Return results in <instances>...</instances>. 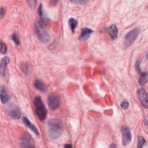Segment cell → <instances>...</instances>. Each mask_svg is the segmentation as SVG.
I'll return each instance as SVG.
<instances>
[{
  "label": "cell",
  "instance_id": "1",
  "mask_svg": "<svg viewBox=\"0 0 148 148\" xmlns=\"http://www.w3.org/2000/svg\"><path fill=\"white\" fill-rule=\"evenodd\" d=\"M47 128L50 137L52 139H57L62 133L63 124L60 119H51L47 123Z\"/></svg>",
  "mask_w": 148,
  "mask_h": 148
},
{
  "label": "cell",
  "instance_id": "2",
  "mask_svg": "<svg viewBox=\"0 0 148 148\" xmlns=\"http://www.w3.org/2000/svg\"><path fill=\"white\" fill-rule=\"evenodd\" d=\"M35 31L38 39L42 43H47L50 40V35L45 27V24L40 21L35 25Z\"/></svg>",
  "mask_w": 148,
  "mask_h": 148
},
{
  "label": "cell",
  "instance_id": "3",
  "mask_svg": "<svg viewBox=\"0 0 148 148\" xmlns=\"http://www.w3.org/2000/svg\"><path fill=\"white\" fill-rule=\"evenodd\" d=\"M35 110L38 118L41 120H44L47 116V109L45 105L39 96H37L34 100Z\"/></svg>",
  "mask_w": 148,
  "mask_h": 148
},
{
  "label": "cell",
  "instance_id": "4",
  "mask_svg": "<svg viewBox=\"0 0 148 148\" xmlns=\"http://www.w3.org/2000/svg\"><path fill=\"white\" fill-rule=\"evenodd\" d=\"M140 34V29L138 28L134 29L128 32L125 36L124 44L126 46H129L138 37Z\"/></svg>",
  "mask_w": 148,
  "mask_h": 148
},
{
  "label": "cell",
  "instance_id": "5",
  "mask_svg": "<svg viewBox=\"0 0 148 148\" xmlns=\"http://www.w3.org/2000/svg\"><path fill=\"white\" fill-rule=\"evenodd\" d=\"M60 104V96L55 93L50 94L48 96V105L51 110H56Z\"/></svg>",
  "mask_w": 148,
  "mask_h": 148
},
{
  "label": "cell",
  "instance_id": "6",
  "mask_svg": "<svg viewBox=\"0 0 148 148\" xmlns=\"http://www.w3.org/2000/svg\"><path fill=\"white\" fill-rule=\"evenodd\" d=\"M20 146L22 147H35V143L32 137L28 134L25 133L21 139Z\"/></svg>",
  "mask_w": 148,
  "mask_h": 148
},
{
  "label": "cell",
  "instance_id": "7",
  "mask_svg": "<svg viewBox=\"0 0 148 148\" xmlns=\"http://www.w3.org/2000/svg\"><path fill=\"white\" fill-rule=\"evenodd\" d=\"M137 97L141 105L147 108V93L145 89L141 88L137 91Z\"/></svg>",
  "mask_w": 148,
  "mask_h": 148
},
{
  "label": "cell",
  "instance_id": "8",
  "mask_svg": "<svg viewBox=\"0 0 148 148\" xmlns=\"http://www.w3.org/2000/svg\"><path fill=\"white\" fill-rule=\"evenodd\" d=\"M122 142L123 145H128L131 141L132 136L130 129L128 127H123L121 128Z\"/></svg>",
  "mask_w": 148,
  "mask_h": 148
},
{
  "label": "cell",
  "instance_id": "9",
  "mask_svg": "<svg viewBox=\"0 0 148 148\" xmlns=\"http://www.w3.org/2000/svg\"><path fill=\"white\" fill-rule=\"evenodd\" d=\"M93 33V31L89 28H83L81 30V33L79 36V39L80 40H84L88 39L91 34Z\"/></svg>",
  "mask_w": 148,
  "mask_h": 148
},
{
  "label": "cell",
  "instance_id": "10",
  "mask_svg": "<svg viewBox=\"0 0 148 148\" xmlns=\"http://www.w3.org/2000/svg\"><path fill=\"white\" fill-rule=\"evenodd\" d=\"M8 114L10 117L14 119H18L21 116V111L17 106H14L9 109Z\"/></svg>",
  "mask_w": 148,
  "mask_h": 148
},
{
  "label": "cell",
  "instance_id": "11",
  "mask_svg": "<svg viewBox=\"0 0 148 148\" xmlns=\"http://www.w3.org/2000/svg\"><path fill=\"white\" fill-rule=\"evenodd\" d=\"M23 121L24 123V124L28 128H29L36 135H39V132L37 128L35 126L34 124H33L32 123H31V121H29V120L27 117H26L25 116L23 117Z\"/></svg>",
  "mask_w": 148,
  "mask_h": 148
},
{
  "label": "cell",
  "instance_id": "12",
  "mask_svg": "<svg viewBox=\"0 0 148 148\" xmlns=\"http://www.w3.org/2000/svg\"><path fill=\"white\" fill-rule=\"evenodd\" d=\"M106 31L112 39L114 40L117 38L118 35V29L116 25L113 24L107 28Z\"/></svg>",
  "mask_w": 148,
  "mask_h": 148
},
{
  "label": "cell",
  "instance_id": "13",
  "mask_svg": "<svg viewBox=\"0 0 148 148\" xmlns=\"http://www.w3.org/2000/svg\"><path fill=\"white\" fill-rule=\"evenodd\" d=\"M9 62V58L8 57H3L1 62V65H0V72L2 76H4L5 75V71L7 68L8 64Z\"/></svg>",
  "mask_w": 148,
  "mask_h": 148
},
{
  "label": "cell",
  "instance_id": "14",
  "mask_svg": "<svg viewBox=\"0 0 148 148\" xmlns=\"http://www.w3.org/2000/svg\"><path fill=\"white\" fill-rule=\"evenodd\" d=\"M39 15L40 18V21L43 23L45 24L49 20V17L47 16V14L46 13L45 11L44 10L42 4H40L39 7Z\"/></svg>",
  "mask_w": 148,
  "mask_h": 148
},
{
  "label": "cell",
  "instance_id": "15",
  "mask_svg": "<svg viewBox=\"0 0 148 148\" xmlns=\"http://www.w3.org/2000/svg\"><path fill=\"white\" fill-rule=\"evenodd\" d=\"M34 86L36 89L41 92H45L47 90V87L46 86V85L39 79H37L35 80L34 83Z\"/></svg>",
  "mask_w": 148,
  "mask_h": 148
},
{
  "label": "cell",
  "instance_id": "16",
  "mask_svg": "<svg viewBox=\"0 0 148 148\" xmlns=\"http://www.w3.org/2000/svg\"><path fill=\"white\" fill-rule=\"evenodd\" d=\"M0 94H1V101L2 103H6L9 101V97L5 90V88L2 87H1L0 89Z\"/></svg>",
  "mask_w": 148,
  "mask_h": 148
},
{
  "label": "cell",
  "instance_id": "17",
  "mask_svg": "<svg viewBox=\"0 0 148 148\" xmlns=\"http://www.w3.org/2000/svg\"><path fill=\"white\" fill-rule=\"evenodd\" d=\"M68 24L69 25L70 27V28L72 31V32L73 33L75 32V30L77 25V21L76 19H75L74 18H69V19L68 20Z\"/></svg>",
  "mask_w": 148,
  "mask_h": 148
},
{
  "label": "cell",
  "instance_id": "18",
  "mask_svg": "<svg viewBox=\"0 0 148 148\" xmlns=\"http://www.w3.org/2000/svg\"><path fill=\"white\" fill-rule=\"evenodd\" d=\"M147 72H143L140 74V77L138 81L139 83L141 86L145 85L147 83Z\"/></svg>",
  "mask_w": 148,
  "mask_h": 148
},
{
  "label": "cell",
  "instance_id": "19",
  "mask_svg": "<svg viewBox=\"0 0 148 148\" xmlns=\"http://www.w3.org/2000/svg\"><path fill=\"white\" fill-rule=\"evenodd\" d=\"M146 143V141L143 137H142V136L138 137V148L142 147L145 145Z\"/></svg>",
  "mask_w": 148,
  "mask_h": 148
},
{
  "label": "cell",
  "instance_id": "20",
  "mask_svg": "<svg viewBox=\"0 0 148 148\" xmlns=\"http://www.w3.org/2000/svg\"><path fill=\"white\" fill-rule=\"evenodd\" d=\"M12 39L13 41V42L16 45H20V39L18 37V35L17 34L14 33L12 35Z\"/></svg>",
  "mask_w": 148,
  "mask_h": 148
},
{
  "label": "cell",
  "instance_id": "21",
  "mask_svg": "<svg viewBox=\"0 0 148 148\" xmlns=\"http://www.w3.org/2000/svg\"><path fill=\"white\" fill-rule=\"evenodd\" d=\"M7 51V46L5 43L2 42H1V52L2 54H5Z\"/></svg>",
  "mask_w": 148,
  "mask_h": 148
},
{
  "label": "cell",
  "instance_id": "22",
  "mask_svg": "<svg viewBox=\"0 0 148 148\" xmlns=\"http://www.w3.org/2000/svg\"><path fill=\"white\" fill-rule=\"evenodd\" d=\"M140 61H139V60H138V61L136 62V71H138V72L139 73L141 74V73H143V72H142V69H141V68H140Z\"/></svg>",
  "mask_w": 148,
  "mask_h": 148
},
{
  "label": "cell",
  "instance_id": "23",
  "mask_svg": "<svg viewBox=\"0 0 148 148\" xmlns=\"http://www.w3.org/2000/svg\"><path fill=\"white\" fill-rule=\"evenodd\" d=\"M129 106V103L128 101H123L121 103V107L122 108V109H128Z\"/></svg>",
  "mask_w": 148,
  "mask_h": 148
},
{
  "label": "cell",
  "instance_id": "24",
  "mask_svg": "<svg viewBox=\"0 0 148 148\" xmlns=\"http://www.w3.org/2000/svg\"><path fill=\"white\" fill-rule=\"evenodd\" d=\"M71 2L74 3H76V4H79V5H84V3H87V1H72Z\"/></svg>",
  "mask_w": 148,
  "mask_h": 148
},
{
  "label": "cell",
  "instance_id": "25",
  "mask_svg": "<svg viewBox=\"0 0 148 148\" xmlns=\"http://www.w3.org/2000/svg\"><path fill=\"white\" fill-rule=\"evenodd\" d=\"M0 14H1V17L2 18V16L5 14V9L3 7L1 8L0 9Z\"/></svg>",
  "mask_w": 148,
  "mask_h": 148
},
{
  "label": "cell",
  "instance_id": "26",
  "mask_svg": "<svg viewBox=\"0 0 148 148\" xmlns=\"http://www.w3.org/2000/svg\"><path fill=\"white\" fill-rule=\"evenodd\" d=\"M64 147H72V145H66L64 146Z\"/></svg>",
  "mask_w": 148,
  "mask_h": 148
}]
</instances>
